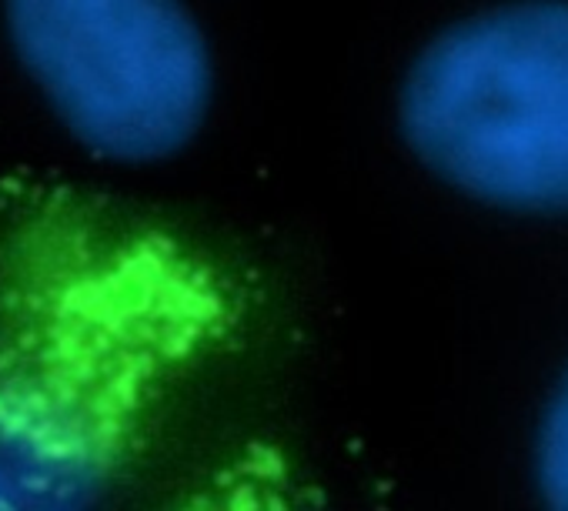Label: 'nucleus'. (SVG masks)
I'll list each match as a JSON object with an SVG mask.
<instances>
[{"mask_svg":"<svg viewBox=\"0 0 568 511\" xmlns=\"http://www.w3.org/2000/svg\"><path fill=\"white\" fill-rule=\"evenodd\" d=\"M398 121L462 194L568 214V0H515L445 28L412 61Z\"/></svg>","mask_w":568,"mask_h":511,"instance_id":"f257e3e1","label":"nucleus"},{"mask_svg":"<svg viewBox=\"0 0 568 511\" xmlns=\"http://www.w3.org/2000/svg\"><path fill=\"white\" fill-rule=\"evenodd\" d=\"M24 71L94 154L148 164L201 127L214 71L181 0H4Z\"/></svg>","mask_w":568,"mask_h":511,"instance_id":"f03ea898","label":"nucleus"},{"mask_svg":"<svg viewBox=\"0 0 568 511\" xmlns=\"http://www.w3.org/2000/svg\"><path fill=\"white\" fill-rule=\"evenodd\" d=\"M118 331V328H114ZM111 325L58 308L0 351V511H101L148 355L104 345Z\"/></svg>","mask_w":568,"mask_h":511,"instance_id":"7ed1b4c3","label":"nucleus"},{"mask_svg":"<svg viewBox=\"0 0 568 511\" xmlns=\"http://www.w3.org/2000/svg\"><path fill=\"white\" fill-rule=\"evenodd\" d=\"M535 481L545 511H568V375L555 388L538 425Z\"/></svg>","mask_w":568,"mask_h":511,"instance_id":"20e7f679","label":"nucleus"}]
</instances>
